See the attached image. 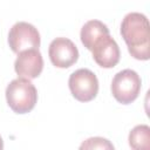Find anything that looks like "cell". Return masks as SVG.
Segmentation results:
<instances>
[{
    "label": "cell",
    "instance_id": "6da1fadb",
    "mask_svg": "<svg viewBox=\"0 0 150 150\" xmlns=\"http://www.w3.org/2000/svg\"><path fill=\"white\" fill-rule=\"evenodd\" d=\"M121 35L132 57L149 60L150 57V26L148 18L138 12L128 13L121 23Z\"/></svg>",
    "mask_w": 150,
    "mask_h": 150
},
{
    "label": "cell",
    "instance_id": "7a4b0ae2",
    "mask_svg": "<svg viewBox=\"0 0 150 150\" xmlns=\"http://www.w3.org/2000/svg\"><path fill=\"white\" fill-rule=\"evenodd\" d=\"M6 100L9 108L16 114L29 112L36 104L38 91L35 86L23 77H18L7 86Z\"/></svg>",
    "mask_w": 150,
    "mask_h": 150
},
{
    "label": "cell",
    "instance_id": "3957f363",
    "mask_svg": "<svg viewBox=\"0 0 150 150\" xmlns=\"http://www.w3.org/2000/svg\"><path fill=\"white\" fill-rule=\"evenodd\" d=\"M141 87L142 81L139 75L132 69H123L111 81V94L117 102L129 104L138 97Z\"/></svg>",
    "mask_w": 150,
    "mask_h": 150
},
{
    "label": "cell",
    "instance_id": "277c9868",
    "mask_svg": "<svg viewBox=\"0 0 150 150\" xmlns=\"http://www.w3.org/2000/svg\"><path fill=\"white\" fill-rule=\"evenodd\" d=\"M71 95L80 102H89L94 100L98 93V80L96 75L87 69L75 70L68 80Z\"/></svg>",
    "mask_w": 150,
    "mask_h": 150
},
{
    "label": "cell",
    "instance_id": "5b68a950",
    "mask_svg": "<svg viewBox=\"0 0 150 150\" xmlns=\"http://www.w3.org/2000/svg\"><path fill=\"white\" fill-rule=\"evenodd\" d=\"M8 45L16 54L26 49H39L40 33L32 23L25 21L16 22L12 26L8 33Z\"/></svg>",
    "mask_w": 150,
    "mask_h": 150
},
{
    "label": "cell",
    "instance_id": "8992f818",
    "mask_svg": "<svg viewBox=\"0 0 150 150\" xmlns=\"http://www.w3.org/2000/svg\"><path fill=\"white\" fill-rule=\"evenodd\" d=\"M52 63L57 68H69L79 60V50L75 43L67 38L54 39L48 48Z\"/></svg>",
    "mask_w": 150,
    "mask_h": 150
},
{
    "label": "cell",
    "instance_id": "52a82bcc",
    "mask_svg": "<svg viewBox=\"0 0 150 150\" xmlns=\"http://www.w3.org/2000/svg\"><path fill=\"white\" fill-rule=\"evenodd\" d=\"M93 59L102 68H112L120 61V47L116 41L109 35L104 34L98 38L91 48Z\"/></svg>",
    "mask_w": 150,
    "mask_h": 150
},
{
    "label": "cell",
    "instance_id": "ba28073f",
    "mask_svg": "<svg viewBox=\"0 0 150 150\" xmlns=\"http://www.w3.org/2000/svg\"><path fill=\"white\" fill-rule=\"evenodd\" d=\"M14 69L20 77L36 79L43 69V59L39 49L32 48L20 52L14 62Z\"/></svg>",
    "mask_w": 150,
    "mask_h": 150
},
{
    "label": "cell",
    "instance_id": "9c48e42d",
    "mask_svg": "<svg viewBox=\"0 0 150 150\" xmlns=\"http://www.w3.org/2000/svg\"><path fill=\"white\" fill-rule=\"evenodd\" d=\"M104 34H109V28L105 23H103L100 20H89L82 26L80 38L84 47L91 50L95 41Z\"/></svg>",
    "mask_w": 150,
    "mask_h": 150
},
{
    "label": "cell",
    "instance_id": "30bf717a",
    "mask_svg": "<svg viewBox=\"0 0 150 150\" xmlns=\"http://www.w3.org/2000/svg\"><path fill=\"white\" fill-rule=\"evenodd\" d=\"M129 145L135 150L150 149V128L146 124L136 125L129 134Z\"/></svg>",
    "mask_w": 150,
    "mask_h": 150
},
{
    "label": "cell",
    "instance_id": "8fae6325",
    "mask_svg": "<svg viewBox=\"0 0 150 150\" xmlns=\"http://www.w3.org/2000/svg\"><path fill=\"white\" fill-rule=\"evenodd\" d=\"M80 149H114V145L103 137H90L86 139L81 145Z\"/></svg>",
    "mask_w": 150,
    "mask_h": 150
},
{
    "label": "cell",
    "instance_id": "7c38bea8",
    "mask_svg": "<svg viewBox=\"0 0 150 150\" xmlns=\"http://www.w3.org/2000/svg\"><path fill=\"white\" fill-rule=\"evenodd\" d=\"M4 148V141H2V138H1V136H0V150Z\"/></svg>",
    "mask_w": 150,
    "mask_h": 150
}]
</instances>
